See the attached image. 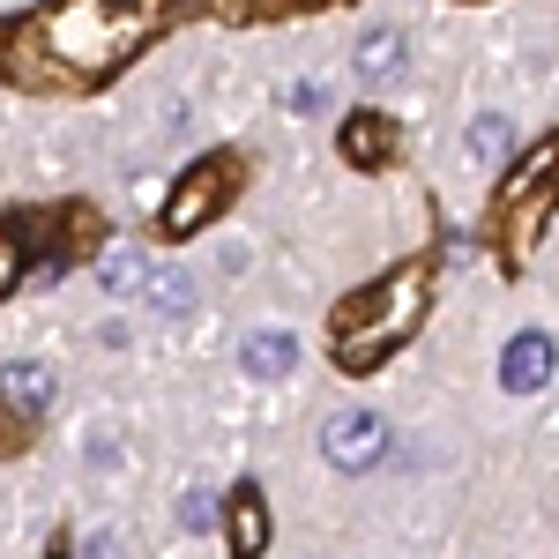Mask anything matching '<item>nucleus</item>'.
<instances>
[{
  "mask_svg": "<svg viewBox=\"0 0 559 559\" xmlns=\"http://www.w3.org/2000/svg\"><path fill=\"white\" fill-rule=\"evenodd\" d=\"M165 23H173V0H52L8 31L0 60L31 90H90L120 75Z\"/></svg>",
  "mask_w": 559,
  "mask_h": 559,
  "instance_id": "1",
  "label": "nucleus"
},
{
  "mask_svg": "<svg viewBox=\"0 0 559 559\" xmlns=\"http://www.w3.org/2000/svg\"><path fill=\"white\" fill-rule=\"evenodd\" d=\"M426 292H432V261H403L395 276H381L373 292H358L329 313V344L344 373H373L388 350L403 344L418 321H426Z\"/></svg>",
  "mask_w": 559,
  "mask_h": 559,
  "instance_id": "2",
  "label": "nucleus"
},
{
  "mask_svg": "<svg viewBox=\"0 0 559 559\" xmlns=\"http://www.w3.org/2000/svg\"><path fill=\"white\" fill-rule=\"evenodd\" d=\"M559 134H545L530 157H522L515 173H508V194H500V231H508V261H530L537 254V231H545V216L559 202Z\"/></svg>",
  "mask_w": 559,
  "mask_h": 559,
  "instance_id": "3",
  "label": "nucleus"
},
{
  "mask_svg": "<svg viewBox=\"0 0 559 559\" xmlns=\"http://www.w3.org/2000/svg\"><path fill=\"white\" fill-rule=\"evenodd\" d=\"M231 187H239V157H202L194 173H179V187L165 194V239H194L202 224H216V210L231 202Z\"/></svg>",
  "mask_w": 559,
  "mask_h": 559,
  "instance_id": "4",
  "label": "nucleus"
},
{
  "mask_svg": "<svg viewBox=\"0 0 559 559\" xmlns=\"http://www.w3.org/2000/svg\"><path fill=\"white\" fill-rule=\"evenodd\" d=\"M381 448H388V426L373 418V411H336V418L321 426V455H329L344 477L373 471V463H381Z\"/></svg>",
  "mask_w": 559,
  "mask_h": 559,
  "instance_id": "5",
  "label": "nucleus"
},
{
  "mask_svg": "<svg viewBox=\"0 0 559 559\" xmlns=\"http://www.w3.org/2000/svg\"><path fill=\"white\" fill-rule=\"evenodd\" d=\"M552 366H559L552 336H537V329H522L515 344L500 350V388H508V395H530V388H545V381H552Z\"/></svg>",
  "mask_w": 559,
  "mask_h": 559,
  "instance_id": "6",
  "label": "nucleus"
},
{
  "mask_svg": "<svg viewBox=\"0 0 559 559\" xmlns=\"http://www.w3.org/2000/svg\"><path fill=\"white\" fill-rule=\"evenodd\" d=\"M239 366H247L254 381H284V373L299 366V336H292V329H254V336L239 344Z\"/></svg>",
  "mask_w": 559,
  "mask_h": 559,
  "instance_id": "7",
  "label": "nucleus"
},
{
  "mask_svg": "<svg viewBox=\"0 0 559 559\" xmlns=\"http://www.w3.org/2000/svg\"><path fill=\"white\" fill-rule=\"evenodd\" d=\"M344 157L366 165V173L388 165V157H395V120H388V112H350L344 120Z\"/></svg>",
  "mask_w": 559,
  "mask_h": 559,
  "instance_id": "8",
  "label": "nucleus"
},
{
  "mask_svg": "<svg viewBox=\"0 0 559 559\" xmlns=\"http://www.w3.org/2000/svg\"><path fill=\"white\" fill-rule=\"evenodd\" d=\"M0 395H8V403H15L23 418H38L45 403H52V373H45L38 358H15V366L0 373Z\"/></svg>",
  "mask_w": 559,
  "mask_h": 559,
  "instance_id": "9",
  "label": "nucleus"
},
{
  "mask_svg": "<svg viewBox=\"0 0 559 559\" xmlns=\"http://www.w3.org/2000/svg\"><path fill=\"white\" fill-rule=\"evenodd\" d=\"M134 284H150V254L134 239H112L97 254V292H134Z\"/></svg>",
  "mask_w": 559,
  "mask_h": 559,
  "instance_id": "10",
  "label": "nucleus"
},
{
  "mask_svg": "<svg viewBox=\"0 0 559 559\" xmlns=\"http://www.w3.org/2000/svg\"><path fill=\"white\" fill-rule=\"evenodd\" d=\"M261 545H269L261 492H231V559H261Z\"/></svg>",
  "mask_w": 559,
  "mask_h": 559,
  "instance_id": "11",
  "label": "nucleus"
},
{
  "mask_svg": "<svg viewBox=\"0 0 559 559\" xmlns=\"http://www.w3.org/2000/svg\"><path fill=\"white\" fill-rule=\"evenodd\" d=\"M358 75H366V83H388V75H403V38H395V31H373V38L358 45Z\"/></svg>",
  "mask_w": 559,
  "mask_h": 559,
  "instance_id": "12",
  "label": "nucleus"
},
{
  "mask_svg": "<svg viewBox=\"0 0 559 559\" xmlns=\"http://www.w3.org/2000/svg\"><path fill=\"white\" fill-rule=\"evenodd\" d=\"M142 292H150L157 313H187V306H194V276H187V269H150Z\"/></svg>",
  "mask_w": 559,
  "mask_h": 559,
  "instance_id": "13",
  "label": "nucleus"
},
{
  "mask_svg": "<svg viewBox=\"0 0 559 559\" xmlns=\"http://www.w3.org/2000/svg\"><path fill=\"white\" fill-rule=\"evenodd\" d=\"M515 150V120H500V112H485L471 128V157H508Z\"/></svg>",
  "mask_w": 559,
  "mask_h": 559,
  "instance_id": "14",
  "label": "nucleus"
},
{
  "mask_svg": "<svg viewBox=\"0 0 559 559\" xmlns=\"http://www.w3.org/2000/svg\"><path fill=\"white\" fill-rule=\"evenodd\" d=\"M15 276H23V247H15V231L0 224V299L15 292Z\"/></svg>",
  "mask_w": 559,
  "mask_h": 559,
  "instance_id": "15",
  "label": "nucleus"
},
{
  "mask_svg": "<svg viewBox=\"0 0 559 559\" xmlns=\"http://www.w3.org/2000/svg\"><path fill=\"white\" fill-rule=\"evenodd\" d=\"M83 559H120V545H112V537L97 530V537H90V545H83Z\"/></svg>",
  "mask_w": 559,
  "mask_h": 559,
  "instance_id": "16",
  "label": "nucleus"
}]
</instances>
